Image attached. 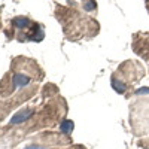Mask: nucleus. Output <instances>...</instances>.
I'll list each match as a JSON object with an SVG mask.
<instances>
[{"label": "nucleus", "instance_id": "1", "mask_svg": "<svg viewBox=\"0 0 149 149\" xmlns=\"http://www.w3.org/2000/svg\"><path fill=\"white\" fill-rule=\"evenodd\" d=\"M33 109H22V110H19V112H17V113L10 118V124H21V122H24V121H27V119H30L31 116H33Z\"/></svg>", "mask_w": 149, "mask_h": 149}, {"label": "nucleus", "instance_id": "2", "mask_svg": "<svg viewBox=\"0 0 149 149\" xmlns=\"http://www.w3.org/2000/svg\"><path fill=\"white\" fill-rule=\"evenodd\" d=\"M12 82H14V86H15V88H24V86L29 85L30 78L27 76V74H24V73H15Z\"/></svg>", "mask_w": 149, "mask_h": 149}, {"label": "nucleus", "instance_id": "3", "mask_svg": "<svg viewBox=\"0 0 149 149\" xmlns=\"http://www.w3.org/2000/svg\"><path fill=\"white\" fill-rule=\"evenodd\" d=\"M73 127H74V124L72 121L66 119V121H63V122L60 124V131L63 133V134H69V133L73 131Z\"/></svg>", "mask_w": 149, "mask_h": 149}, {"label": "nucleus", "instance_id": "4", "mask_svg": "<svg viewBox=\"0 0 149 149\" xmlns=\"http://www.w3.org/2000/svg\"><path fill=\"white\" fill-rule=\"evenodd\" d=\"M84 8H85V9H88V10H93V9L97 8V5L93 3V2H86V3H84Z\"/></svg>", "mask_w": 149, "mask_h": 149}, {"label": "nucleus", "instance_id": "5", "mask_svg": "<svg viewBox=\"0 0 149 149\" xmlns=\"http://www.w3.org/2000/svg\"><path fill=\"white\" fill-rule=\"evenodd\" d=\"M24 149H46V148H42L39 145H29L27 148H24Z\"/></svg>", "mask_w": 149, "mask_h": 149}]
</instances>
